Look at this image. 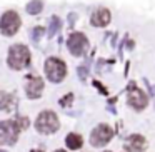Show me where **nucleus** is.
<instances>
[{
    "mask_svg": "<svg viewBox=\"0 0 155 152\" xmlns=\"http://www.w3.org/2000/svg\"><path fill=\"white\" fill-rule=\"evenodd\" d=\"M42 90H44V80L40 77H30L25 85V92H27V97L30 99H37L42 95Z\"/></svg>",
    "mask_w": 155,
    "mask_h": 152,
    "instance_id": "nucleus-9",
    "label": "nucleus"
},
{
    "mask_svg": "<svg viewBox=\"0 0 155 152\" xmlns=\"http://www.w3.org/2000/svg\"><path fill=\"white\" fill-rule=\"evenodd\" d=\"M35 127H37V130L42 132V134H54L55 130H58L60 122H58V117L54 114V112L45 110V112H42V114L37 117V120H35Z\"/></svg>",
    "mask_w": 155,
    "mask_h": 152,
    "instance_id": "nucleus-3",
    "label": "nucleus"
},
{
    "mask_svg": "<svg viewBox=\"0 0 155 152\" xmlns=\"http://www.w3.org/2000/svg\"><path fill=\"white\" fill-rule=\"evenodd\" d=\"M15 102H17V99L12 94H7V92L0 94V109H2V110H10L15 105Z\"/></svg>",
    "mask_w": 155,
    "mask_h": 152,
    "instance_id": "nucleus-12",
    "label": "nucleus"
},
{
    "mask_svg": "<svg viewBox=\"0 0 155 152\" xmlns=\"http://www.w3.org/2000/svg\"><path fill=\"white\" fill-rule=\"evenodd\" d=\"M65 142H67V147L68 149H80L82 144H84V139H82V135L78 134H68L67 139H65Z\"/></svg>",
    "mask_w": 155,
    "mask_h": 152,
    "instance_id": "nucleus-13",
    "label": "nucleus"
},
{
    "mask_svg": "<svg viewBox=\"0 0 155 152\" xmlns=\"http://www.w3.org/2000/svg\"><path fill=\"white\" fill-rule=\"evenodd\" d=\"M42 34H44V29H40V27H38V29H35L34 39H35V40H37V39H38V35H42Z\"/></svg>",
    "mask_w": 155,
    "mask_h": 152,
    "instance_id": "nucleus-18",
    "label": "nucleus"
},
{
    "mask_svg": "<svg viewBox=\"0 0 155 152\" xmlns=\"http://www.w3.org/2000/svg\"><path fill=\"white\" fill-rule=\"evenodd\" d=\"M128 104L134 109H137V110H142V109H145V105L148 104V99L142 90L132 89V90L128 92Z\"/></svg>",
    "mask_w": 155,
    "mask_h": 152,
    "instance_id": "nucleus-8",
    "label": "nucleus"
},
{
    "mask_svg": "<svg viewBox=\"0 0 155 152\" xmlns=\"http://www.w3.org/2000/svg\"><path fill=\"white\" fill-rule=\"evenodd\" d=\"M0 152H5V150H0Z\"/></svg>",
    "mask_w": 155,
    "mask_h": 152,
    "instance_id": "nucleus-21",
    "label": "nucleus"
},
{
    "mask_svg": "<svg viewBox=\"0 0 155 152\" xmlns=\"http://www.w3.org/2000/svg\"><path fill=\"white\" fill-rule=\"evenodd\" d=\"M72 99H74V95H72V94H68L67 97H64V99L60 100V104H62V105H68V104L72 102Z\"/></svg>",
    "mask_w": 155,
    "mask_h": 152,
    "instance_id": "nucleus-17",
    "label": "nucleus"
},
{
    "mask_svg": "<svg viewBox=\"0 0 155 152\" xmlns=\"http://www.w3.org/2000/svg\"><path fill=\"white\" fill-rule=\"evenodd\" d=\"M7 62H8V65H10V69L20 70V69H24L25 65H28V62H30V50L22 44L12 45L10 50H8Z\"/></svg>",
    "mask_w": 155,
    "mask_h": 152,
    "instance_id": "nucleus-1",
    "label": "nucleus"
},
{
    "mask_svg": "<svg viewBox=\"0 0 155 152\" xmlns=\"http://www.w3.org/2000/svg\"><path fill=\"white\" fill-rule=\"evenodd\" d=\"M110 12L107 8H98V10L94 12L92 15V25L94 27H105V25L110 22Z\"/></svg>",
    "mask_w": 155,
    "mask_h": 152,
    "instance_id": "nucleus-11",
    "label": "nucleus"
},
{
    "mask_svg": "<svg viewBox=\"0 0 155 152\" xmlns=\"http://www.w3.org/2000/svg\"><path fill=\"white\" fill-rule=\"evenodd\" d=\"M145 147H147V142H145V139L138 134L130 135V137L125 140V149H127L128 152H142Z\"/></svg>",
    "mask_w": 155,
    "mask_h": 152,
    "instance_id": "nucleus-10",
    "label": "nucleus"
},
{
    "mask_svg": "<svg viewBox=\"0 0 155 152\" xmlns=\"http://www.w3.org/2000/svg\"><path fill=\"white\" fill-rule=\"evenodd\" d=\"M45 74H47V77L52 82H62L65 79V75H67V67H65V64L60 59L50 57L45 62Z\"/></svg>",
    "mask_w": 155,
    "mask_h": 152,
    "instance_id": "nucleus-4",
    "label": "nucleus"
},
{
    "mask_svg": "<svg viewBox=\"0 0 155 152\" xmlns=\"http://www.w3.org/2000/svg\"><path fill=\"white\" fill-rule=\"evenodd\" d=\"M58 25H60L58 19H57V17H54V19H52V22H50V30H48V35H50V37H54V34L57 32Z\"/></svg>",
    "mask_w": 155,
    "mask_h": 152,
    "instance_id": "nucleus-15",
    "label": "nucleus"
},
{
    "mask_svg": "<svg viewBox=\"0 0 155 152\" xmlns=\"http://www.w3.org/2000/svg\"><path fill=\"white\" fill-rule=\"evenodd\" d=\"M55 152H65V150H55Z\"/></svg>",
    "mask_w": 155,
    "mask_h": 152,
    "instance_id": "nucleus-20",
    "label": "nucleus"
},
{
    "mask_svg": "<svg viewBox=\"0 0 155 152\" xmlns=\"http://www.w3.org/2000/svg\"><path fill=\"white\" fill-rule=\"evenodd\" d=\"M22 127L15 120H4L0 122V145H14L18 139Z\"/></svg>",
    "mask_w": 155,
    "mask_h": 152,
    "instance_id": "nucleus-2",
    "label": "nucleus"
},
{
    "mask_svg": "<svg viewBox=\"0 0 155 152\" xmlns=\"http://www.w3.org/2000/svg\"><path fill=\"white\" fill-rule=\"evenodd\" d=\"M32 152H42V150H32Z\"/></svg>",
    "mask_w": 155,
    "mask_h": 152,
    "instance_id": "nucleus-19",
    "label": "nucleus"
},
{
    "mask_svg": "<svg viewBox=\"0 0 155 152\" xmlns=\"http://www.w3.org/2000/svg\"><path fill=\"white\" fill-rule=\"evenodd\" d=\"M17 122H18V125L22 127V130L28 127V119L27 117H17Z\"/></svg>",
    "mask_w": 155,
    "mask_h": 152,
    "instance_id": "nucleus-16",
    "label": "nucleus"
},
{
    "mask_svg": "<svg viewBox=\"0 0 155 152\" xmlns=\"http://www.w3.org/2000/svg\"><path fill=\"white\" fill-rule=\"evenodd\" d=\"M112 137H114V130H112L108 125L100 124L98 127L94 129V132H92V135H90V142H92V145H95V147H100V145L107 144Z\"/></svg>",
    "mask_w": 155,
    "mask_h": 152,
    "instance_id": "nucleus-6",
    "label": "nucleus"
},
{
    "mask_svg": "<svg viewBox=\"0 0 155 152\" xmlns=\"http://www.w3.org/2000/svg\"><path fill=\"white\" fill-rule=\"evenodd\" d=\"M27 12L30 15H37V14H40V10L44 8V4H42L40 0H32L30 4H27Z\"/></svg>",
    "mask_w": 155,
    "mask_h": 152,
    "instance_id": "nucleus-14",
    "label": "nucleus"
},
{
    "mask_svg": "<svg viewBox=\"0 0 155 152\" xmlns=\"http://www.w3.org/2000/svg\"><path fill=\"white\" fill-rule=\"evenodd\" d=\"M20 29V17L17 12L8 10L0 19V32L4 35H14Z\"/></svg>",
    "mask_w": 155,
    "mask_h": 152,
    "instance_id": "nucleus-5",
    "label": "nucleus"
},
{
    "mask_svg": "<svg viewBox=\"0 0 155 152\" xmlns=\"http://www.w3.org/2000/svg\"><path fill=\"white\" fill-rule=\"evenodd\" d=\"M67 45H68V50L72 52V55H82L87 49V37L80 32H75V34L70 35Z\"/></svg>",
    "mask_w": 155,
    "mask_h": 152,
    "instance_id": "nucleus-7",
    "label": "nucleus"
}]
</instances>
